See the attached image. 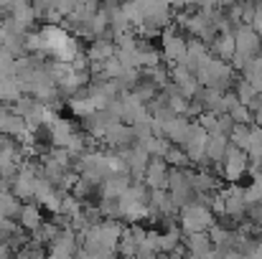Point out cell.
Instances as JSON below:
<instances>
[{"label":"cell","instance_id":"1","mask_svg":"<svg viewBox=\"0 0 262 259\" xmlns=\"http://www.w3.org/2000/svg\"><path fill=\"white\" fill-rule=\"evenodd\" d=\"M178 224L186 234H206L214 226V211L204 201H191L178 211Z\"/></svg>","mask_w":262,"mask_h":259},{"label":"cell","instance_id":"2","mask_svg":"<svg viewBox=\"0 0 262 259\" xmlns=\"http://www.w3.org/2000/svg\"><path fill=\"white\" fill-rule=\"evenodd\" d=\"M224 171H222V175L229 180V183H237L245 173H247V168H250V155L242 150V148H237V145H232L229 143V150H227V155H224Z\"/></svg>","mask_w":262,"mask_h":259},{"label":"cell","instance_id":"3","mask_svg":"<svg viewBox=\"0 0 262 259\" xmlns=\"http://www.w3.org/2000/svg\"><path fill=\"white\" fill-rule=\"evenodd\" d=\"M168 175H171V166L166 163V158H153L148 163L143 180L150 191H161V188H168Z\"/></svg>","mask_w":262,"mask_h":259},{"label":"cell","instance_id":"4","mask_svg":"<svg viewBox=\"0 0 262 259\" xmlns=\"http://www.w3.org/2000/svg\"><path fill=\"white\" fill-rule=\"evenodd\" d=\"M234 43H237V54L252 59L260 49V33L255 28H239L237 36H234Z\"/></svg>","mask_w":262,"mask_h":259},{"label":"cell","instance_id":"5","mask_svg":"<svg viewBox=\"0 0 262 259\" xmlns=\"http://www.w3.org/2000/svg\"><path fill=\"white\" fill-rule=\"evenodd\" d=\"M227 150H229V137H227V135H219V132L209 135V143H206V163H209V166L224 163Z\"/></svg>","mask_w":262,"mask_h":259},{"label":"cell","instance_id":"6","mask_svg":"<svg viewBox=\"0 0 262 259\" xmlns=\"http://www.w3.org/2000/svg\"><path fill=\"white\" fill-rule=\"evenodd\" d=\"M183 244H186L188 254H196V257H204L206 252L214 249V242L209 239V234H186Z\"/></svg>","mask_w":262,"mask_h":259},{"label":"cell","instance_id":"7","mask_svg":"<svg viewBox=\"0 0 262 259\" xmlns=\"http://www.w3.org/2000/svg\"><path fill=\"white\" fill-rule=\"evenodd\" d=\"M176 247H181V229L178 226H168L166 231H161V254L173 252Z\"/></svg>","mask_w":262,"mask_h":259},{"label":"cell","instance_id":"8","mask_svg":"<svg viewBox=\"0 0 262 259\" xmlns=\"http://www.w3.org/2000/svg\"><path fill=\"white\" fill-rule=\"evenodd\" d=\"M20 224L26 226V229H38L41 226V211H38V206H26V208H20Z\"/></svg>","mask_w":262,"mask_h":259},{"label":"cell","instance_id":"9","mask_svg":"<svg viewBox=\"0 0 262 259\" xmlns=\"http://www.w3.org/2000/svg\"><path fill=\"white\" fill-rule=\"evenodd\" d=\"M257 97H260V91H257V86H255V84H250L247 79L237 84V99H239L242 104H247V107H250V104H252V102H255Z\"/></svg>","mask_w":262,"mask_h":259},{"label":"cell","instance_id":"10","mask_svg":"<svg viewBox=\"0 0 262 259\" xmlns=\"http://www.w3.org/2000/svg\"><path fill=\"white\" fill-rule=\"evenodd\" d=\"M166 163H168L171 168H186L191 160H188V155H186L183 148H168V153H166Z\"/></svg>","mask_w":262,"mask_h":259},{"label":"cell","instance_id":"11","mask_svg":"<svg viewBox=\"0 0 262 259\" xmlns=\"http://www.w3.org/2000/svg\"><path fill=\"white\" fill-rule=\"evenodd\" d=\"M229 117L234 120V125H250V120H252V109H250L247 104H234V107L229 109Z\"/></svg>","mask_w":262,"mask_h":259},{"label":"cell","instance_id":"12","mask_svg":"<svg viewBox=\"0 0 262 259\" xmlns=\"http://www.w3.org/2000/svg\"><path fill=\"white\" fill-rule=\"evenodd\" d=\"M186 259H201V257H196V254H186Z\"/></svg>","mask_w":262,"mask_h":259},{"label":"cell","instance_id":"13","mask_svg":"<svg viewBox=\"0 0 262 259\" xmlns=\"http://www.w3.org/2000/svg\"><path fill=\"white\" fill-rule=\"evenodd\" d=\"M156 259H168V254H158V257Z\"/></svg>","mask_w":262,"mask_h":259},{"label":"cell","instance_id":"14","mask_svg":"<svg viewBox=\"0 0 262 259\" xmlns=\"http://www.w3.org/2000/svg\"><path fill=\"white\" fill-rule=\"evenodd\" d=\"M260 168H262V160H260Z\"/></svg>","mask_w":262,"mask_h":259}]
</instances>
